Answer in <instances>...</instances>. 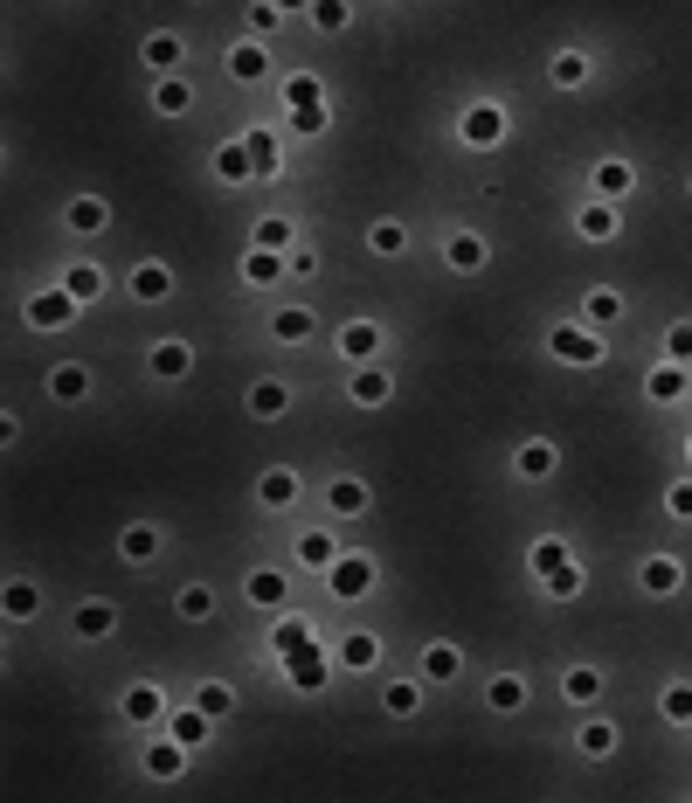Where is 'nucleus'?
Returning <instances> with one entry per match:
<instances>
[{
    "instance_id": "e2e57ef3",
    "label": "nucleus",
    "mask_w": 692,
    "mask_h": 803,
    "mask_svg": "<svg viewBox=\"0 0 692 803\" xmlns=\"http://www.w3.org/2000/svg\"><path fill=\"white\" fill-rule=\"evenodd\" d=\"M685 457H692V443H685Z\"/></svg>"
},
{
    "instance_id": "f704fd0d",
    "label": "nucleus",
    "mask_w": 692,
    "mask_h": 803,
    "mask_svg": "<svg viewBox=\"0 0 692 803\" xmlns=\"http://www.w3.org/2000/svg\"><path fill=\"white\" fill-rule=\"evenodd\" d=\"M561 700H568V706H595V700H603V672H595V665H568Z\"/></svg>"
},
{
    "instance_id": "5fc2aeb1",
    "label": "nucleus",
    "mask_w": 692,
    "mask_h": 803,
    "mask_svg": "<svg viewBox=\"0 0 692 803\" xmlns=\"http://www.w3.org/2000/svg\"><path fill=\"white\" fill-rule=\"evenodd\" d=\"M582 582H589V568H554V575H540V589H548L554 595V603H568V595H582Z\"/></svg>"
},
{
    "instance_id": "aec40b11",
    "label": "nucleus",
    "mask_w": 692,
    "mask_h": 803,
    "mask_svg": "<svg viewBox=\"0 0 692 803\" xmlns=\"http://www.w3.org/2000/svg\"><path fill=\"white\" fill-rule=\"evenodd\" d=\"M256 506H270V513H291V506H298V472H285V464H270V472L256 478Z\"/></svg>"
},
{
    "instance_id": "6e6d98bb",
    "label": "nucleus",
    "mask_w": 692,
    "mask_h": 803,
    "mask_svg": "<svg viewBox=\"0 0 692 803\" xmlns=\"http://www.w3.org/2000/svg\"><path fill=\"white\" fill-rule=\"evenodd\" d=\"M665 361H671V367H692V326H685V319L665 333Z\"/></svg>"
},
{
    "instance_id": "4d7b16f0",
    "label": "nucleus",
    "mask_w": 692,
    "mask_h": 803,
    "mask_svg": "<svg viewBox=\"0 0 692 803\" xmlns=\"http://www.w3.org/2000/svg\"><path fill=\"white\" fill-rule=\"evenodd\" d=\"M277 28H285V8H270V0H256V8H250V35H256V42H264V35H277Z\"/></svg>"
},
{
    "instance_id": "7ed1b4c3",
    "label": "nucleus",
    "mask_w": 692,
    "mask_h": 803,
    "mask_svg": "<svg viewBox=\"0 0 692 803\" xmlns=\"http://www.w3.org/2000/svg\"><path fill=\"white\" fill-rule=\"evenodd\" d=\"M22 319H28V333H63L70 319H77V298H70L63 285H55V291H28Z\"/></svg>"
},
{
    "instance_id": "49530a36",
    "label": "nucleus",
    "mask_w": 692,
    "mask_h": 803,
    "mask_svg": "<svg viewBox=\"0 0 692 803\" xmlns=\"http://www.w3.org/2000/svg\"><path fill=\"white\" fill-rule=\"evenodd\" d=\"M658 714L671 720V727H692V679H671L665 693H658Z\"/></svg>"
},
{
    "instance_id": "bf43d9fd",
    "label": "nucleus",
    "mask_w": 692,
    "mask_h": 803,
    "mask_svg": "<svg viewBox=\"0 0 692 803\" xmlns=\"http://www.w3.org/2000/svg\"><path fill=\"white\" fill-rule=\"evenodd\" d=\"M285 271H291V277H319V250H312V242H298V250L285 256Z\"/></svg>"
},
{
    "instance_id": "f257e3e1",
    "label": "nucleus",
    "mask_w": 692,
    "mask_h": 803,
    "mask_svg": "<svg viewBox=\"0 0 692 803\" xmlns=\"http://www.w3.org/2000/svg\"><path fill=\"white\" fill-rule=\"evenodd\" d=\"M548 353H554L561 367H603V361H609L603 333H589L582 319H561V326L548 333Z\"/></svg>"
},
{
    "instance_id": "39448f33",
    "label": "nucleus",
    "mask_w": 692,
    "mask_h": 803,
    "mask_svg": "<svg viewBox=\"0 0 692 803\" xmlns=\"http://www.w3.org/2000/svg\"><path fill=\"white\" fill-rule=\"evenodd\" d=\"M187 755H194V749H180V741L174 735H166V727H153V735H146V776H153V782H174L180 769H187Z\"/></svg>"
},
{
    "instance_id": "4468645a",
    "label": "nucleus",
    "mask_w": 692,
    "mask_h": 803,
    "mask_svg": "<svg viewBox=\"0 0 692 803\" xmlns=\"http://www.w3.org/2000/svg\"><path fill=\"white\" fill-rule=\"evenodd\" d=\"M388 396H395V381H388V367H381V361L353 367V381H347V402H361V409H381Z\"/></svg>"
},
{
    "instance_id": "f03ea898",
    "label": "nucleus",
    "mask_w": 692,
    "mask_h": 803,
    "mask_svg": "<svg viewBox=\"0 0 692 803\" xmlns=\"http://www.w3.org/2000/svg\"><path fill=\"white\" fill-rule=\"evenodd\" d=\"M457 139L471 146V153H492L499 139H506V104H464V118H457Z\"/></svg>"
},
{
    "instance_id": "c756f323",
    "label": "nucleus",
    "mask_w": 692,
    "mask_h": 803,
    "mask_svg": "<svg viewBox=\"0 0 692 803\" xmlns=\"http://www.w3.org/2000/svg\"><path fill=\"white\" fill-rule=\"evenodd\" d=\"M250 250H270V256H291V250H298V229H291V222H285V215H264V222H256V229H250Z\"/></svg>"
},
{
    "instance_id": "9d476101",
    "label": "nucleus",
    "mask_w": 692,
    "mask_h": 803,
    "mask_svg": "<svg viewBox=\"0 0 692 803\" xmlns=\"http://www.w3.org/2000/svg\"><path fill=\"white\" fill-rule=\"evenodd\" d=\"M242 595H250L256 610H285L291 603V575L285 568H250L242 575Z\"/></svg>"
},
{
    "instance_id": "412c9836",
    "label": "nucleus",
    "mask_w": 692,
    "mask_h": 803,
    "mask_svg": "<svg viewBox=\"0 0 692 803\" xmlns=\"http://www.w3.org/2000/svg\"><path fill=\"white\" fill-rule=\"evenodd\" d=\"M367 506H374V492H367L361 478H332V485H326V513H332V519H361Z\"/></svg>"
},
{
    "instance_id": "680f3d73",
    "label": "nucleus",
    "mask_w": 692,
    "mask_h": 803,
    "mask_svg": "<svg viewBox=\"0 0 692 803\" xmlns=\"http://www.w3.org/2000/svg\"><path fill=\"white\" fill-rule=\"evenodd\" d=\"M291 125H298V133H305V139H319V133H326V111H298Z\"/></svg>"
},
{
    "instance_id": "cd10ccee",
    "label": "nucleus",
    "mask_w": 692,
    "mask_h": 803,
    "mask_svg": "<svg viewBox=\"0 0 692 803\" xmlns=\"http://www.w3.org/2000/svg\"><path fill=\"white\" fill-rule=\"evenodd\" d=\"M616 319H624V291L595 285V291L582 298V326H589V333H603V326H616Z\"/></svg>"
},
{
    "instance_id": "37998d69",
    "label": "nucleus",
    "mask_w": 692,
    "mask_h": 803,
    "mask_svg": "<svg viewBox=\"0 0 692 803\" xmlns=\"http://www.w3.org/2000/svg\"><path fill=\"white\" fill-rule=\"evenodd\" d=\"M575 749H582L589 762L616 755V720H582V727H575Z\"/></svg>"
},
{
    "instance_id": "603ef678",
    "label": "nucleus",
    "mask_w": 692,
    "mask_h": 803,
    "mask_svg": "<svg viewBox=\"0 0 692 803\" xmlns=\"http://www.w3.org/2000/svg\"><path fill=\"white\" fill-rule=\"evenodd\" d=\"M63 291L77 298V305H90V298L104 291V271H98V264H70V271H63Z\"/></svg>"
},
{
    "instance_id": "052dcab7",
    "label": "nucleus",
    "mask_w": 692,
    "mask_h": 803,
    "mask_svg": "<svg viewBox=\"0 0 692 803\" xmlns=\"http://www.w3.org/2000/svg\"><path fill=\"white\" fill-rule=\"evenodd\" d=\"M665 513H671V519H692V478H685V485H671V492H665Z\"/></svg>"
},
{
    "instance_id": "6e6552de",
    "label": "nucleus",
    "mask_w": 692,
    "mask_h": 803,
    "mask_svg": "<svg viewBox=\"0 0 692 803\" xmlns=\"http://www.w3.org/2000/svg\"><path fill=\"white\" fill-rule=\"evenodd\" d=\"M118 706H125V720H133L139 735H153V727H166V714H174V706H166V693H160V686H146V679H139V686H133V693H125Z\"/></svg>"
},
{
    "instance_id": "b1692460",
    "label": "nucleus",
    "mask_w": 692,
    "mask_h": 803,
    "mask_svg": "<svg viewBox=\"0 0 692 803\" xmlns=\"http://www.w3.org/2000/svg\"><path fill=\"white\" fill-rule=\"evenodd\" d=\"M305 644H319V638H312V616H285V610H277V630H270V658L285 665L291 651H305Z\"/></svg>"
},
{
    "instance_id": "5701e85b",
    "label": "nucleus",
    "mask_w": 692,
    "mask_h": 803,
    "mask_svg": "<svg viewBox=\"0 0 692 803\" xmlns=\"http://www.w3.org/2000/svg\"><path fill=\"white\" fill-rule=\"evenodd\" d=\"M332 665H347V672H374V665H381V638H374V630H347L340 651H332Z\"/></svg>"
},
{
    "instance_id": "423d86ee",
    "label": "nucleus",
    "mask_w": 692,
    "mask_h": 803,
    "mask_svg": "<svg viewBox=\"0 0 692 803\" xmlns=\"http://www.w3.org/2000/svg\"><path fill=\"white\" fill-rule=\"evenodd\" d=\"M589 195H595V201H616V209H624V201L638 195V166H630V160H595Z\"/></svg>"
},
{
    "instance_id": "7c9ffc66",
    "label": "nucleus",
    "mask_w": 692,
    "mask_h": 803,
    "mask_svg": "<svg viewBox=\"0 0 692 803\" xmlns=\"http://www.w3.org/2000/svg\"><path fill=\"white\" fill-rule=\"evenodd\" d=\"M285 256H270V250H242V285H256V291H270V285H285Z\"/></svg>"
},
{
    "instance_id": "ea45409f",
    "label": "nucleus",
    "mask_w": 692,
    "mask_h": 803,
    "mask_svg": "<svg viewBox=\"0 0 692 803\" xmlns=\"http://www.w3.org/2000/svg\"><path fill=\"white\" fill-rule=\"evenodd\" d=\"M209 714H201V706H180V714H166V735L180 741V749H201V741H209Z\"/></svg>"
},
{
    "instance_id": "72a5a7b5",
    "label": "nucleus",
    "mask_w": 692,
    "mask_h": 803,
    "mask_svg": "<svg viewBox=\"0 0 692 803\" xmlns=\"http://www.w3.org/2000/svg\"><path fill=\"white\" fill-rule=\"evenodd\" d=\"M285 111H291V118H298V111H326V84L312 77V70L285 77Z\"/></svg>"
},
{
    "instance_id": "c03bdc74",
    "label": "nucleus",
    "mask_w": 692,
    "mask_h": 803,
    "mask_svg": "<svg viewBox=\"0 0 692 803\" xmlns=\"http://www.w3.org/2000/svg\"><path fill=\"white\" fill-rule=\"evenodd\" d=\"M242 146H250V174H256V180H277V139L264 133V125H250Z\"/></svg>"
},
{
    "instance_id": "a878e982",
    "label": "nucleus",
    "mask_w": 692,
    "mask_h": 803,
    "mask_svg": "<svg viewBox=\"0 0 692 803\" xmlns=\"http://www.w3.org/2000/svg\"><path fill=\"white\" fill-rule=\"evenodd\" d=\"M270 340L277 347H305L312 340V305H277L270 312Z\"/></svg>"
},
{
    "instance_id": "c85d7f7f",
    "label": "nucleus",
    "mask_w": 692,
    "mask_h": 803,
    "mask_svg": "<svg viewBox=\"0 0 692 803\" xmlns=\"http://www.w3.org/2000/svg\"><path fill=\"white\" fill-rule=\"evenodd\" d=\"M423 679H464V651L451 638H437V644H423Z\"/></svg>"
},
{
    "instance_id": "6ab92c4d",
    "label": "nucleus",
    "mask_w": 692,
    "mask_h": 803,
    "mask_svg": "<svg viewBox=\"0 0 692 803\" xmlns=\"http://www.w3.org/2000/svg\"><path fill=\"white\" fill-rule=\"evenodd\" d=\"M554 464H561V451H554V443H548V437H527V443H519V451H513V472H519V478H527V485H540V478H554Z\"/></svg>"
},
{
    "instance_id": "a18cd8bd",
    "label": "nucleus",
    "mask_w": 692,
    "mask_h": 803,
    "mask_svg": "<svg viewBox=\"0 0 692 803\" xmlns=\"http://www.w3.org/2000/svg\"><path fill=\"white\" fill-rule=\"evenodd\" d=\"M381 706H388L395 720L423 714V686H416V679H388V686H381Z\"/></svg>"
},
{
    "instance_id": "f3484780",
    "label": "nucleus",
    "mask_w": 692,
    "mask_h": 803,
    "mask_svg": "<svg viewBox=\"0 0 692 803\" xmlns=\"http://www.w3.org/2000/svg\"><path fill=\"white\" fill-rule=\"evenodd\" d=\"M340 353H347L353 367L381 361V326H374V319H347V326H340Z\"/></svg>"
},
{
    "instance_id": "09e8293b",
    "label": "nucleus",
    "mask_w": 692,
    "mask_h": 803,
    "mask_svg": "<svg viewBox=\"0 0 692 803\" xmlns=\"http://www.w3.org/2000/svg\"><path fill=\"white\" fill-rule=\"evenodd\" d=\"M651 402H685V367H671V361H658L651 367Z\"/></svg>"
},
{
    "instance_id": "c9c22d12",
    "label": "nucleus",
    "mask_w": 692,
    "mask_h": 803,
    "mask_svg": "<svg viewBox=\"0 0 692 803\" xmlns=\"http://www.w3.org/2000/svg\"><path fill=\"white\" fill-rule=\"evenodd\" d=\"M229 77H236V84H264V77H270L264 42H236V49H229Z\"/></svg>"
},
{
    "instance_id": "4be33fe9",
    "label": "nucleus",
    "mask_w": 692,
    "mask_h": 803,
    "mask_svg": "<svg viewBox=\"0 0 692 803\" xmlns=\"http://www.w3.org/2000/svg\"><path fill=\"white\" fill-rule=\"evenodd\" d=\"M485 706H492V714H527V679H519V672H492V679H485Z\"/></svg>"
},
{
    "instance_id": "473e14b6",
    "label": "nucleus",
    "mask_w": 692,
    "mask_h": 803,
    "mask_svg": "<svg viewBox=\"0 0 692 803\" xmlns=\"http://www.w3.org/2000/svg\"><path fill=\"white\" fill-rule=\"evenodd\" d=\"M153 111H160V118H187V111H194V84H187V77H160L153 84Z\"/></svg>"
},
{
    "instance_id": "58836bf2",
    "label": "nucleus",
    "mask_w": 692,
    "mask_h": 803,
    "mask_svg": "<svg viewBox=\"0 0 692 803\" xmlns=\"http://www.w3.org/2000/svg\"><path fill=\"white\" fill-rule=\"evenodd\" d=\"M298 562H305V568H332V562H340V540H332L326 527H305V534H298Z\"/></svg>"
},
{
    "instance_id": "0eeeda50",
    "label": "nucleus",
    "mask_w": 692,
    "mask_h": 803,
    "mask_svg": "<svg viewBox=\"0 0 692 803\" xmlns=\"http://www.w3.org/2000/svg\"><path fill=\"white\" fill-rule=\"evenodd\" d=\"M146 375H153V381H187V375H194V347H187V340H153V347H146Z\"/></svg>"
},
{
    "instance_id": "79ce46f5",
    "label": "nucleus",
    "mask_w": 692,
    "mask_h": 803,
    "mask_svg": "<svg viewBox=\"0 0 692 803\" xmlns=\"http://www.w3.org/2000/svg\"><path fill=\"white\" fill-rule=\"evenodd\" d=\"M527 562H533V575H554V568H568V562H575V548H568L561 534H540L533 548H527Z\"/></svg>"
},
{
    "instance_id": "a211bd4d",
    "label": "nucleus",
    "mask_w": 692,
    "mask_h": 803,
    "mask_svg": "<svg viewBox=\"0 0 692 803\" xmlns=\"http://www.w3.org/2000/svg\"><path fill=\"white\" fill-rule=\"evenodd\" d=\"M679 582H685V562H679V554H651V562L638 568V589H644V595H679Z\"/></svg>"
},
{
    "instance_id": "20e7f679",
    "label": "nucleus",
    "mask_w": 692,
    "mask_h": 803,
    "mask_svg": "<svg viewBox=\"0 0 692 803\" xmlns=\"http://www.w3.org/2000/svg\"><path fill=\"white\" fill-rule=\"evenodd\" d=\"M374 582H381V568H374L367 554H340V562L326 568V589L340 595V603H361V595H367Z\"/></svg>"
},
{
    "instance_id": "1a4fd4ad",
    "label": "nucleus",
    "mask_w": 692,
    "mask_h": 803,
    "mask_svg": "<svg viewBox=\"0 0 692 803\" xmlns=\"http://www.w3.org/2000/svg\"><path fill=\"white\" fill-rule=\"evenodd\" d=\"M277 672H285V679L298 686V693H319V686L332 679V658H326V651H319V644H305V651H291V658H285V665H277Z\"/></svg>"
},
{
    "instance_id": "f8f14e48",
    "label": "nucleus",
    "mask_w": 692,
    "mask_h": 803,
    "mask_svg": "<svg viewBox=\"0 0 692 803\" xmlns=\"http://www.w3.org/2000/svg\"><path fill=\"white\" fill-rule=\"evenodd\" d=\"M443 264L478 277L485 264H492V242H485V236H471V229H457V236H443Z\"/></svg>"
},
{
    "instance_id": "a19ab883",
    "label": "nucleus",
    "mask_w": 692,
    "mask_h": 803,
    "mask_svg": "<svg viewBox=\"0 0 692 803\" xmlns=\"http://www.w3.org/2000/svg\"><path fill=\"white\" fill-rule=\"evenodd\" d=\"M49 396H55V402H90V367L63 361V367L49 375Z\"/></svg>"
},
{
    "instance_id": "3c124183",
    "label": "nucleus",
    "mask_w": 692,
    "mask_h": 803,
    "mask_svg": "<svg viewBox=\"0 0 692 803\" xmlns=\"http://www.w3.org/2000/svg\"><path fill=\"white\" fill-rule=\"evenodd\" d=\"M194 706H201L209 720H229V714H236V693H229L222 679H201V686H194Z\"/></svg>"
},
{
    "instance_id": "2f4dec72",
    "label": "nucleus",
    "mask_w": 692,
    "mask_h": 803,
    "mask_svg": "<svg viewBox=\"0 0 692 803\" xmlns=\"http://www.w3.org/2000/svg\"><path fill=\"white\" fill-rule=\"evenodd\" d=\"M63 222H70L77 236H98L104 222H111V201H104V195H77V201L63 209Z\"/></svg>"
},
{
    "instance_id": "864d4df0",
    "label": "nucleus",
    "mask_w": 692,
    "mask_h": 803,
    "mask_svg": "<svg viewBox=\"0 0 692 803\" xmlns=\"http://www.w3.org/2000/svg\"><path fill=\"white\" fill-rule=\"evenodd\" d=\"M174 610L187 616V624H201V616H215V589H209V582H187V589L174 595Z\"/></svg>"
},
{
    "instance_id": "393cba45",
    "label": "nucleus",
    "mask_w": 692,
    "mask_h": 803,
    "mask_svg": "<svg viewBox=\"0 0 692 803\" xmlns=\"http://www.w3.org/2000/svg\"><path fill=\"white\" fill-rule=\"evenodd\" d=\"M589 77H595V63H589V49H561V55H554V63H548V84H554V90H582Z\"/></svg>"
},
{
    "instance_id": "9b49d317",
    "label": "nucleus",
    "mask_w": 692,
    "mask_h": 803,
    "mask_svg": "<svg viewBox=\"0 0 692 803\" xmlns=\"http://www.w3.org/2000/svg\"><path fill=\"white\" fill-rule=\"evenodd\" d=\"M575 229H582V242H616V229H624V215H616V201H582L575 209Z\"/></svg>"
},
{
    "instance_id": "8fccbe9b",
    "label": "nucleus",
    "mask_w": 692,
    "mask_h": 803,
    "mask_svg": "<svg viewBox=\"0 0 692 803\" xmlns=\"http://www.w3.org/2000/svg\"><path fill=\"white\" fill-rule=\"evenodd\" d=\"M0 610H8L14 624H28V616L42 610V589H35V582H8V589H0Z\"/></svg>"
},
{
    "instance_id": "ddd939ff",
    "label": "nucleus",
    "mask_w": 692,
    "mask_h": 803,
    "mask_svg": "<svg viewBox=\"0 0 692 803\" xmlns=\"http://www.w3.org/2000/svg\"><path fill=\"white\" fill-rule=\"evenodd\" d=\"M139 55H146V70H160V77H180L187 42H180L174 28H160V35H146V42H139Z\"/></svg>"
},
{
    "instance_id": "2eb2a0df",
    "label": "nucleus",
    "mask_w": 692,
    "mask_h": 803,
    "mask_svg": "<svg viewBox=\"0 0 692 803\" xmlns=\"http://www.w3.org/2000/svg\"><path fill=\"white\" fill-rule=\"evenodd\" d=\"M70 624H77V638H84V644H104L111 630H118V603L90 595V603H77V616H70Z\"/></svg>"
},
{
    "instance_id": "4c0bfd02",
    "label": "nucleus",
    "mask_w": 692,
    "mask_h": 803,
    "mask_svg": "<svg viewBox=\"0 0 692 803\" xmlns=\"http://www.w3.org/2000/svg\"><path fill=\"white\" fill-rule=\"evenodd\" d=\"M118 554H125V562H133V568H146V562H153V554H160V527H146V519H133V527L118 534Z\"/></svg>"
},
{
    "instance_id": "bb28decb",
    "label": "nucleus",
    "mask_w": 692,
    "mask_h": 803,
    "mask_svg": "<svg viewBox=\"0 0 692 803\" xmlns=\"http://www.w3.org/2000/svg\"><path fill=\"white\" fill-rule=\"evenodd\" d=\"M242 409H250L256 423H277L291 409V388L285 381H250V396H242Z\"/></svg>"
},
{
    "instance_id": "13d9d810",
    "label": "nucleus",
    "mask_w": 692,
    "mask_h": 803,
    "mask_svg": "<svg viewBox=\"0 0 692 803\" xmlns=\"http://www.w3.org/2000/svg\"><path fill=\"white\" fill-rule=\"evenodd\" d=\"M347 14H353V8H340V0H319V8H312V28H319V35H340Z\"/></svg>"
},
{
    "instance_id": "de8ad7c7",
    "label": "nucleus",
    "mask_w": 692,
    "mask_h": 803,
    "mask_svg": "<svg viewBox=\"0 0 692 803\" xmlns=\"http://www.w3.org/2000/svg\"><path fill=\"white\" fill-rule=\"evenodd\" d=\"M367 250H374V256H402V250H408V229H402L395 215H381V222L367 229Z\"/></svg>"
},
{
    "instance_id": "dca6fc26",
    "label": "nucleus",
    "mask_w": 692,
    "mask_h": 803,
    "mask_svg": "<svg viewBox=\"0 0 692 803\" xmlns=\"http://www.w3.org/2000/svg\"><path fill=\"white\" fill-rule=\"evenodd\" d=\"M133 298H139V305H166V298H174V271H166L160 256L133 264Z\"/></svg>"
},
{
    "instance_id": "e433bc0d",
    "label": "nucleus",
    "mask_w": 692,
    "mask_h": 803,
    "mask_svg": "<svg viewBox=\"0 0 692 803\" xmlns=\"http://www.w3.org/2000/svg\"><path fill=\"white\" fill-rule=\"evenodd\" d=\"M215 180H229V188L256 180V174H250V146H242V139H222V146H215Z\"/></svg>"
}]
</instances>
